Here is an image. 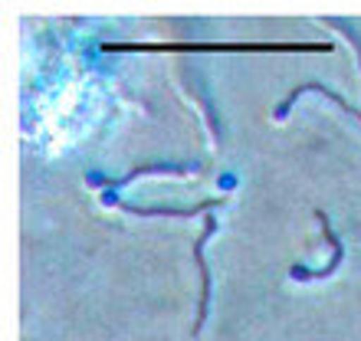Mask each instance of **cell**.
I'll use <instances>...</instances> for the list:
<instances>
[{"label":"cell","instance_id":"6da1fadb","mask_svg":"<svg viewBox=\"0 0 361 341\" xmlns=\"http://www.w3.org/2000/svg\"><path fill=\"white\" fill-rule=\"evenodd\" d=\"M102 204L105 207H115V210H125V213H135V217H197V213H210L214 207L224 204V197H214V200H200L194 207H138V204H128V200L115 197L105 190L102 194Z\"/></svg>","mask_w":361,"mask_h":341},{"label":"cell","instance_id":"7a4b0ae2","mask_svg":"<svg viewBox=\"0 0 361 341\" xmlns=\"http://www.w3.org/2000/svg\"><path fill=\"white\" fill-rule=\"evenodd\" d=\"M217 230V217L214 213H204V233L194 240V263L200 269V299H197V318H194V328L190 335H200L204 328V318H207V302H210V269L204 263V247H207V237Z\"/></svg>","mask_w":361,"mask_h":341},{"label":"cell","instance_id":"3957f363","mask_svg":"<svg viewBox=\"0 0 361 341\" xmlns=\"http://www.w3.org/2000/svg\"><path fill=\"white\" fill-rule=\"evenodd\" d=\"M315 213V220L322 223V237H325V243L332 247V259L322 266V269H305V266H293L289 269V275L293 279H299V283H305V279H329V275L342 266V259H345V247H342V240L335 237V230H332V223H329V217H325V210H312Z\"/></svg>","mask_w":361,"mask_h":341},{"label":"cell","instance_id":"277c9868","mask_svg":"<svg viewBox=\"0 0 361 341\" xmlns=\"http://www.w3.org/2000/svg\"><path fill=\"white\" fill-rule=\"evenodd\" d=\"M142 174H200V164H168V161H161V164H138V168H132L125 178H102V174H86V180L89 184H99V187H105V190H118V187H125V184H132V180H138Z\"/></svg>","mask_w":361,"mask_h":341},{"label":"cell","instance_id":"5b68a950","mask_svg":"<svg viewBox=\"0 0 361 341\" xmlns=\"http://www.w3.org/2000/svg\"><path fill=\"white\" fill-rule=\"evenodd\" d=\"M305 92H322L325 99H332V102L338 105L342 112H348V115H352V118H358V122H361V108H355V105H348V102H345V99H342V95L335 92V89H329V85H325V82H315V79H312V82L295 85L293 92H289V95H286V99H283V102L276 105L273 118H286V115H289V108H293V105H295V99H299V95H305Z\"/></svg>","mask_w":361,"mask_h":341},{"label":"cell","instance_id":"8992f818","mask_svg":"<svg viewBox=\"0 0 361 341\" xmlns=\"http://www.w3.org/2000/svg\"><path fill=\"white\" fill-rule=\"evenodd\" d=\"M329 27H335L338 33H345V37H348V43L355 46V53H358V63H361V37H358V30H352L348 23H345V20H329Z\"/></svg>","mask_w":361,"mask_h":341}]
</instances>
